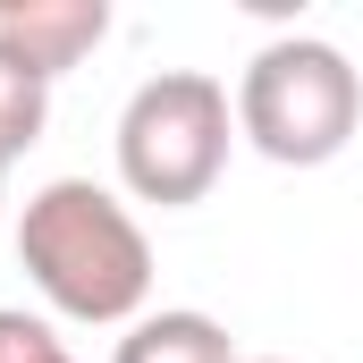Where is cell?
Masks as SVG:
<instances>
[{
  "label": "cell",
  "mask_w": 363,
  "mask_h": 363,
  "mask_svg": "<svg viewBox=\"0 0 363 363\" xmlns=\"http://www.w3.org/2000/svg\"><path fill=\"white\" fill-rule=\"evenodd\" d=\"M17 262L43 287L51 313L85 330H127L152 304V237L144 220L93 178H51L26 194L17 220Z\"/></svg>",
  "instance_id": "obj_1"
},
{
  "label": "cell",
  "mask_w": 363,
  "mask_h": 363,
  "mask_svg": "<svg viewBox=\"0 0 363 363\" xmlns=\"http://www.w3.org/2000/svg\"><path fill=\"white\" fill-rule=\"evenodd\" d=\"M363 127V77L321 34H279L237 77V135L279 169H321Z\"/></svg>",
  "instance_id": "obj_2"
},
{
  "label": "cell",
  "mask_w": 363,
  "mask_h": 363,
  "mask_svg": "<svg viewBox=\"0 0 363 363\" xmlns=\"http://www.w3.org/2000/svg\"><path fill=\"white\" fill-rule=\"evenodd\" d=\"M228 144H237V101L220 77L203 68H161L127 93L118 110V186L135 203H161L186 211L203 203L220 169H228Z\"/></svg>",
  "instance_id": "obj_3"
},
{
  "label": "cell",
  "mask_w": 363,
  "mask_h": 363,
  "mask_svg": "<svg viewBox=\"0 0 363 363\" xmlns=\"http://www.w3.org/2000/svg\"><path fill=\"white\" fill-rule=\"evenodd\" d=\"M110 34V9L101 0H9L0 9V51L17 68H34L43 85H60L68 68H85Z\"/></svg>",
  "instance_id": "obj_4"
},
{
  "label": "cell",
  "mask_w": 363,
  "mask_h": 363,
  "mask_svg": "<svg viewBox=\"0 0 363 363\" xmlns=\"http://www.w3.org/2000/svg\"><path fill=\"white\" fill-rule=\"evenodd\" d=\"M110 363H237L228 347V330L211 321V313H144V321H127V338H118V355Z\"/></svg>",
  "instance_id": "obj_5"
},
{
  "label": "cell",
  "mask_w": 363,
  "mask_h": 363,
  "mask_svg": "<svg viewBox=\"0 0 363 363\" xmlns=\"http://www.w3.org/2000/svg\"><path fill=\"white\" fill-rule=\"evenodd\" d=\"M43 118H51V85L0 51V169H9L26 144H43Z\"/></svg>",
  "instance_id": "obj_6"
},
{
  "label": "cell",
  "mask_w": 363,
  "mask_h": 363,
  "mask_svg": "<svg viewBox=\"0 0 363 363\" xmlns=\"http://www.w3.org/2000/svg\"><path fill=\"white\" fill-rule=\"evenodd\" d=\"M0 363H77V355H68V338H60L43 313L0 304Z\"/></svg>",
  "instance_id": "obj_7"
},
{
  "label": "cell",
  "mask_w": 363,
  "mask_h": 363,
  "mask_svg": "<svg viewBox=\"0 0 363 363\" xmlns=\"http://www.w3.org/2000/svg\"><path fill=\"white\" fill-rule=\"evenodd\" d=\"M237 363H287V355H237Z\"/></svg>",
  "instance_id": "obj_8"
},
{
  "label": "cell",
  "mask_w": 363,
  "mask_h": 363,
  "mask_svg": "<svg viewBox=\"0 0 363 363\" xmlns=\"http://www.w3.org/2000/svg\"><path fill=\"white\" fill-rule=\"evenodd\" d=\"M0 178H9V169H0Z\"/></svg>",
  "instance_id": "obj_9"
}]
</instances>
